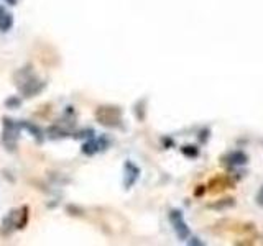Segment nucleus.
<instances>
[{"instance_id": "nucleus-1", "label": "nucleus", "mask_w": 263, "mask_h": 246, "mask_svg": "<svg viewBox=\"0 0 263 246\" xmlns=\"http://www.w3.org/2000/svg\"><path fill=\"white\" fill-rule=\"evenodd\" d=\"M22 130V123H15L14 120L5 118L4 120V145L7 146V150H15L18 135Z\"/></svg>"}, {"instance_id": "nucleus-7", "label": "nucleus", "mask_w": 263, "mask_h": 246, "mask_svg": "<svg viewBox=\"0 0 263 246\" xmlns=\"http://www.w3.org/2000/svg\"><path fill=\"white\" fill-rule=\"evenodd\" d=\"M41 89H43V82L36 81L35 77H31L30 81H27V82L22 85L23 94L27 95V97H31V95H35V94H38Z\"/></svg>"}, {"instance_id": "nucleus-6", "label": "nucleus", "mask_w": 263, "mask_h": 246, "mask_svg": "<svg viewBox=\"0 0 263 246\" xmlns=\"http://www.w3.org/2000/svg\"><path fill=\"white\" fill-rule=\"evenodd\" d=\"M12 27H14V15L4 7H0V32L7 33Z\"/></svg>"}, {"instance_id": "nucleus-9", "label": "nucleus", "mask_w": 263, "mask_h": 246, "mask_svg": "<svg viewBox=\"0 0 263 246\" xmlns=\"http://www.w3.org/2000/svg\"><path fill=\"white\" fill-rule=\"evenodd\" d=\"M256 204H258L260 207H263V187L260 189L258 195H256Z\"/></svg>"}, {"instance_id": "nucleus-5", "label": "nucleus", "mask_w": 263, "mask_h": 246, "mask_svg": "<svg viewBox=\"0 0 263 246\" xmlns=\"http://www.w3.org/2000/svg\"><path fill=\"white\" fill-rule=\"evenodd\" d=\"M123 169H125V187H132L134 184L139 181V177H140V169L137 168V166L132 163V161H127L123 166Z\"/></svg>"}, {"instance_id": "nucleus-8", "label": "nucleus", "mask_w": 263, "mask_h": 246, "mask_svg": "<svg viewBox=\"0 0 263 246\" xmlns=\"http://www.w3.org/2000/svg\"><path fill=\"white\" fill-rule=\"evenodd\" d=\"M247 161H248V158L243 151H234L225 156V163L230 166H240V164H245Z\"/></svg>"}, {"instance_id": "nucleus-10", "label": "nucleus", "mask_w": 263, "mask_h": 246, "mask_svg": "<svg viewBox=\"0 0 263 246\" xmlns=\"http://www.w3.org/2000/svg\"><path fill=\"white\" fill-rule=\"evenodd\" d=\"M10 5H17V0H7Z\"/></svg>"}, {"instance_id": "nucleus-2", "label": "nucleus", "mask_w": 263, "mask_h": 246, "mask_svg": "<svg viewBox=\"0 0 263 246\" xmlns=\"http://www.w3.org/2000/svg\"><path fill=\"white\" fill-rule=\"evenodd\" d=\"M99 123L105 127H115L120 121V110L117 107H101L96 112Z\"/></svg>"}, {"instance_id": "nucleus-3", "label": "nucleus", "mask_w": 263, "mask_h": 246, "mask_svg": "<svg viewBox=\"0 0 263 246\" xmlns=\"http://www.w3.org/2000/svg\"><path fill=\"white\" fill-rule=\"evenodd\" d=\"M170 221H171L173 228H174V231H176V235H178L179 239H187V238H189L191 231H189V228H187L186 221H184L183 215H181L179 210H171L170 212Z\"/></svg>"}, {"instance_id": "nucleus-4", "label": "nucleus", "mask_w": 263, "mask_h": 246, "mask_svg": "<svg viewBox=\"0 0 263 246\" xmlns=\"http://www.w3.org/2000/svg\"><path fill=\"white\" fill-rule=\"evenodd\" d=\"M109 146V140L107 138H94L91 141H87V143L83 146V153L84 155H96L99 151H104L105 148Z\"/></svg>"}]
</instances>
